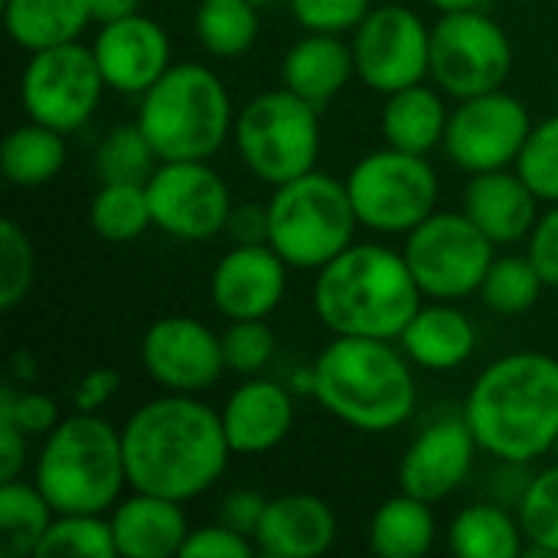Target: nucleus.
<instances>
[{"label": "nucleus", "mask_w": 558, "mask_h": 558, "mask_svg": "<svg viewBox=\"0 0 558 558\" xmlns=\"http://www.w3.org/2000/svg\"><path fill=\"white\" fill-rule=\"evenodd\" d=\"M265 497L255 494V490H232L222 507H219V523L232 526L235 533L242 536H252L255 539V530L262 523V513H265Z\"/></svg>", "instance_id": "a18cd8bd"}, {"label": "nucleus", "mask_w": 558, "mask_h": 558, "mask_svg": "<svg viewBox=\"0 0 558 558\" xmlns=\"http://www.w3.org/2000/svg\"><path fill=\"white\" fill-rule=\"evenodd\" d=\"M373 10V0H291V13L301 29L307 33H353L366 13Z\"/></svg>", "instance_id": "79ce46f5"}, {"label": "nucleus", "mask_w": 558, "mask_h": 558, "mask_svg": "<svg viewBox=\"0 0 558 558\" xmlns=\"http://www.w3.org/2000/svg\"><path fill=\"white\" fill-rule=\"evenodd\" d=\"M36 558H118L111 520L105 513H56Z\"/></svg>", "instance_id": "f704fd0d"}, {"label": "nucleus", "mask_w": 558, "mask_h": 558, "mask_svg": "<svg viewBox=\"0 0 558 558\" xmlns=\"http://www.w3.org/2000/svg\"><path fill=\"white\" fill-rule=\"evenodd\" d=\"M33 373H36V366H33V356H26V353H16L13 356V383H29L33 379Z\"/></svg>", "instance_id": "603ef678"}, {"label": "nucleus", "mask_w": 558, "mask_h": 558, "mask_svg": "<svg viewBox=\"0 0 558 558\" xmlns=\"http://www.w3.org/2000/svg\"><path fill=\"white\" fill-rule=\"evenodd\" d=\"M88 7H92V20L98 26H105V23H114V20H124L131 13H137L141 0H88Z\"/></svg>", "instance_id": "8fccbe9b"}, {"label": "nucleus", "mask_w": 558, "mask_h": 558, "mask_svg": "<svg viewBox=\"0 0 558 558\" xmlns=\"http://www.w3.org/2000/svg\"><path fill=\"white\" fill-rule=\"evenodd\" d=\"M33 484L56 513H111L128 484L121 428L98 412L62 418L33 464Z\"/></svg>", "instance_id": "39448f33"}, {"label": "nucleus", "mask_w": 558, "mask_h": 558, "mask_svg": "<svg viewBox=\"0 0 558 558\" xmlns=\"http://www.w3.org/2000/svg\"><path fill=\"white\" fill-rule=\"evenodd\" d=\"M438 523L428 500L396 494L383 500L369 520V549L379 558H422L432 553Z\"/></svg>", "instance_id": "cd10ccee"}, {"label": "nucleus", "mask_w": 558, "mask_h": 558, "mask_svg": "<svg viewBox=\"0 0 558 558\" xmlns=\"http://www.w3.org/2000/svg\"><path fill=\"white\" fill-rule=\"evenodd\" d=\"M448 546L458 558H517L526 553V536L520 517L497 504H474L451 520Z\"/></svg>", "instance_id": "c85d7f7f"}, {"label": "nucleus", "mask_w": 558, "mask_h": 558, "mask_svg": "<svg viewBox=\"0 0 558 558\" xmlns=\"http://www.w3.org/2000/svg\"><path fill=\"white\" fill-rule=\"evenodd\" d=\"M0 418L13 422L26 438H46L62 422L49 396L16 386V383H7L0 389Z\"/></svg>", "instance_id": "a19ab883"}, {"label": "nucleus", "mask_w": 558, "mask_h": 558, "mask_svg": "<svg viewBox=\"0 0 558 558\" xmlns=\"http://www.w3.org/2000/svg\"><path fill=\"white\" fill-rule=\"evenodd\" d=\"M520 526L526 536V556H558V461L523 484Z\"/></svg>", "instance_id": "e433bc0d"}, {"label": "nucleus", "mask_w": 558, "mask_h": 558, "mask_svg": "<svg viewBox=\"0 0 558 558\" xmlns=\"http://www.w3.org/2000/svg\"><path fill=\"white\" fill-rule=\"evenodd\" d=\"M539 203L543 199L530 190V183L517 173V167L513 170L507 167V170L471 173L461 209L494 245H513L530 239L539 219Z\"/></svg>", "instance_id": "4be33fe9"}, {"label": "nucleus", "mask_w": 558, "mask_h": 558, "mask_svg": "<svg viewBox=\"0 0 558 558\" xmlns=\"http://www.w3.org/2000/svg\"><path fill=\"white\" fill-rule=\"evenodd\" d=\"M481 445L464 415H448L422 428L399 461V487L418 500H448L474 471Z\"/></svg>", "instance_id": "a211bd4d"}, {"label": "nucleus", "mask_w": 558, "mask_h": 558, "mask_svg": "<svg viewBox=\"0 0 558 558\" xmlns=\"http://www.w3.org/2000/svg\"><path fill=\"white\" fill-rule=\"evenodd\" d=\"M232 137L248 173L268 186H281L307 170H317V105L284 85L248 98L235 114Z\"/></svg>", "instance_id": "6e6552de"}, {"label": "nucleus", "mask_w": 558, "mask_h": 558, "mask_svg": "<svg viewBox=\"0 0 558 558\" xmlns=\"http://www.w3.org/2000/svg\"><path fill=\"white\" fill-rule=\"evenodd\" d=\"M232 454H268L294 428V389L275 379H245L219 409Z\"/></svg>", "instance_id": "aec40b11"}, {"label": "nucleus", "mask_w": 558, "mask_h": 558, "mask_svg": "<svg viewBox=\"0 0 558 558\" xmlns=\"http://www.w3.org/2000/svg\"><path fill=\"white\" fill-rule=\"evenodd\" d=\"M288 268L268 242H235L209 275L213 307L226 320H268L288 294Z\"/></svg>", "instance_id": "f3484780"}, {"label": "nucleus", "mask_w": 558, "mask_h": 558, "mask_svg": "<svg viewBox=\"0 0 558 558\" xmlns=\"http://www.w3.org/2000/svg\"><path fill=\"white\" fill-rule=\"evenodd\" d=\"M422 298L405 255L373 242H353L314 278V314L333 337L399 340Z\"/></svg>", "instance_id": "7ed1b4c3"}, {"label": "nucleus", "mask_w": 558, "mask_h": 558, "mask_svg": "<svg viewBox=\"0 0 558 558\" xmlns=\"http://www.w3.org/2000/svg\"><path fill=\"white\" fill-rule=\"evenodd\" d=\"M353 75V46L330 33L301 36L281 59V85L317 108L337 98Z\"/></svg>", "instance_id": "393cba45"}, {"label": "nucleus", "mask_w": 558, "mask_h": 558, "mask_svg": "<svg viewBox=\"0 0 558 558\" xmlns=\"http://www.w3.org/2000/svg\"><path fill=\"white\" fill-rule=\"evenodd\" d=\"M360 226L379 235H409L438 209V173L428 154L383 147L360 157L347 173Z\"/></svg>", "instance_id": "1a4fd4ad"}, {"label": "nucleus", "mask_w": 558, "mask_h": 558, "mask_svg": "<svg viewBox=\"0 0 558 558\" xmlns=\"http://www.w3.org/2000/svg\"><path fill=\"white\" fill-rule=\"evenodd\" d=\"M26 441L29 438L13 422L0 418V481L20 477V471L26 468Z\"/></svg>", "instance_id": "09e8293b"}, {"label": "nucleus", "mask_w": 558, "mask_h": 558, "mask_svg": "<svg viewBox=\"0 0 558 558\" xmlns=\"http://www.w3.org/2000/svg\"><path fill=\"white\" fill-rule=\"evenodd\" d=\"M160 157L137 121L108 131L95 150V173L101 183H147Z\"/></svg>", "instance_id": "c9c22d12"}, {"label": "nucleus", "mask_w": 558, "mask_h": 558, "mask_svg": "<svg viewBox=\"0 0 558 558\" xmlns=\"http://www.w3.org/2000/svg\"><path fill=\"white\" fill-rule=\"evenodd\" d=\"M268 245L291 265L317 271L353 245L360 229L347 183L330 173L307 170L281 186H271Z\"/></svg>", "instance_id": "0eeeda50"}, {"label": "nucleus", "mask_w": 558, "mask_h": 558, "mask_svg": "<svg viewBox=\"0 0 558 558\" xmlns=\"http://www.w3.org/2000/svg\"><path fill=\"white\" fill-rule=\"evenodd\" d=\"M252 3H258V7H265V3H275V0H252Z\"/></svg>", "instance_id": "864d4df0"}, {"label": "nucleus", "mask_w": 558, "mask_h": 558, "mask_svg": "<svg viewBox=\"0 0 558 558\" xmlns=\"http://www.w3.org/2000/svg\"><path fill=\"white\" fill-rule=\"evenodd\" d=\"M3 23L13 46L39 52L78 43L95 20L88 0H3Z\"/></svg>", "instance_id": "bb28decb"}, {"label": "nucleus", "mask_w": 558, "mask_h": 558, "mask_svg": "<svg viewBox=\"0 0 558 558\" xmlns=\"http://www.w3.org/2000/svg\"><path fill=\"white\" fill-rule=\"evenodd\" d=\"M275 350H278V340L265 320H229L222 333L226 366L242 376L262 373L275 360Z\"/></svg>", "instance_id": "ea45409f"}, {"label": "nucleus", "mask_w": 558, "mask_h": 558, "mask_svg": "<svg viewBox=\"0 0 558 558\" xmlns=\"http://www.w3.org/2000/svg\"><path fill=\"white\" fill-rule=\"evenodd\" d=\"M412 366L396 340L333 337L311 363L314 399L337 422L366 435H386L415 412L418 383Z\"/></svg>", "instance_id": "20e7f679"}, {"label": "nucleus", "mask_w": 558, "mask_h": 558, "mask_svg": "<svg viewBox=\"0 0 558 558\" xmlns=\"http://www.w3.org/2000/svg\"><path fill=\"white\" fill-rule=\"evenodd\" d=\"M517 173L530 183V190L549 206L558 203V114L533 124L520 160Z\"/></svg>", "instance_id": "58836bf2"}, {"label": "nucleus", "mask_w": 558, "mask_h": 558, "mask_svg": "<svg viewBox=\"0 0 558 558\" xmlns=\"http://www.w3.org/2000/svg\"><path fill=\"white\" fill-rule=\"evenodd\" d=\"M513 69V43L507 29L484 10L441 13L432 26L435 85L451 98H474L504 88Z\"/></svg>", "instance_id": "9b49d317"}, {"label": "nucleus", "mask_w": 558, "mask_h": 558, "mask_svg": "<svg viewBox=\"0 0 558 558\" xmlns=\"http://www.w3.org/2000/svg\"><path fill=\"white\" fill-rule=\"evenodd\" d=\"M88 226L114 245L141 239L154 226L147 183H101L88 206Z\"/></svg>", "instance_id": "473e14b6"}, {"label": "nucleus", "mask_w": 558, "mask_h": 558, "mask_svg": "<svg viewBox=\"0 0 558 558\" xmlns=\"http://www.w3.org/2000/svg\"><path fill=\"white\" fill-rule=\"evenodd\" d=\"M137 128L160 160H209L232 137L226 82L203 62H173L137 101Z\"/></svg>", "instance_id": "423d86ee"}, {"label": "nucleus", "mask_w": 558, "mask_h": 558, "mask_svg": "<svg viewBox=\"0 0 558 558\" xmlns=\"http://www.w3.org/2000/svg\"><path fill=\"white\" fill-rule=\"evenodd\" d=\"M258 553L252 536L235 533L226 523H213V526H199L190 530L186 543H183V558H252Z\"/></svg>", "instance_id": "37998d69"}, {"label": "nucleus", "mask_w": 558, "mask_h": 558, "mask_svg": "<svg viewBox=\"0 0 558 558\" xmlns=\"http://www.w3.org/2000/svg\"><path fill=\"white\" fill-rule=\"evenodd\" d=\"M36 281V252L26 229L7 216L0 219V311H16Z\"/></svg>", "instance_id": "4c0bfd02"}, {"label": "nucleus", "mask_w": 558, "mask_h": 558, "mask_svg": "<svg viewBox=\"0 0 558 558\" xmlns=\"http://www.w3.org/2000/svg\"><path fill=\"white\" fill-rule=\"evenodd\" d=\"M526 255L543 275L546 288L558 291V203H549L546 213H539L530 239H526Z\"/></svg>", "instance_id": "c03bdc74"}, {"label": "nucleus", "mask_w": 558, "mask_h": 558, "mask_svg": "<svg viewBox=\"0 0 558 558\" xmlns=\"http://www.w3.org/2000/svg\"><path fill=\"white\" fill-rule=\"evenodd\" d=\"M121 389V376L114 369H92L75 386V405L78 412H98L105 409Z\"/></svg>", "instance_id": "49530a36"}, {"label": "nucleus", "mask_w": 558, "mask_h": 558, "mask_svg": "<svg viewBox=\"0 0 558 558\" xmlns=\"http://www.w3.org/2000/svg\"><path fill=\"white\" fill-rule=\"evenodd\" d=\"M154 229L180 242H206L226 232L232 193L209 160H160L147 180Z\"/></svg>", "instance_id": "2eb2a0df"}, {"label": "nucleus", "mask_w": 558, "mask_h": 558, "mask_svg": "<svg viewBox=\"0 0 558 558\" xmlns=\"http://www.w3.org/2000/svg\"><path fill=\"white\" fill-rule=\"evenodd\" d=\"M337 543V513L324 497L281 494L265 504L255 530L258 553L271 558H317Z\"/></svg>", "instance_id": "412c9836"}, {"label": "nucleus", "mask_w": 558, "mask_h": 558, "mask_svg": "<svg viewBox=\"0 0 558 558\" xmlns=\"http://www.w3.org/2000/svg\"><path fill=\"white\" fill-rule=\"evenodd\" d=\"M396 343L418 369L448 373L461 369L474 356L477 330L474 320L461 307H454V301H435L418 307Z\"/></svg>", "instance_id": "b1692460"}, {"label": "nucleus", "mask_w": 558, "mask_h": 558, "mask_svg": "<svg viewBox=\"0 0 558 558\" xmlns=\"http://www.w3.org/2000/svg\"><path fill=\"white\" fill-rule=\"evenodd\" d=\"M513 3H536V0H513Z\"/></svg>", "instance_id": "5fc2aeb1"}, {"label": "nucleus", "mask_w": 558, "mask_h": 558, "mask_svg": "<svg viewBox=\"0 0 558 558\" xmlns=\"http://www.w3.org/2000/svg\"><path fill=\"white\" fill-rule=\"evenodd\" d=\"M350 46L356 78L379 95H392L428 78L432 26H425V20L402 3L373 7L353 29Z\"/></svg>", "instance_id": "ddd939ff"}, {"label": "nucleus", "mask_w": 558, "mask_h": 558, "mask_svg": "<svg viewBox=\"0 0 558 558\" xmlns=\"http://www.w3.org/2000/svg\"><path fill=\"white\" fill-rule=\"evenodd\" d=\"M226 232H229L239 245L268 242V209H265V206H255V203L232 206V216H229V222H226Z\"/></svg>", "instance_id": "de8ad7c7"}, {"label": "nucleus", "mask_w": 558, "mask_h": 558, "mask_svg": "<svg viewBox=\"0 0 558 558\" xmlns=\"http://www.w3.org/2000/svg\"><path fill=\"white\" fill-rule=\"evenodd\" d=\"M418 288L432 301H464L481 291L497 245L471 222V216L435 209L405 235L402 248Z\"/></svg>", "instance_id": "9d476101"}, {"label": "nucleus", "mask_w": 558, "mask_h": 558, "mask_svg": "<svg viewBox=\"0 0 558 558\" xmlns=\"http://www.w3.org/2000/svg\"><path fill=\"white\" fill-rule=\"evenodd\" d=\"M262 7L252 0H199L193 29L199 46L219 59L245 56L262 33Z\"/></svg>", "instance_id": "2f4dec72"}, {"label": "nucleus", "mask_w": 558, "mask_h": 558, "mask_svg": "<svg viewBox=\"0 0 558 558\" xmlns=\"http://www.w3.org/2000/svg\"><path fill=\"white\" fill-rule=\"evenodd\" d=\"M553 454H556V458H558V441H556V451H553Z\"/></svg>", "instance_id": "6e6d98bb"}, {"label": "nucleus", "mask_w": 558, "mask_h": 558, "mask_svg": "<svg viewBox=\"0 0 558 558\" xmlns=\"http://www.w3.org/2000/svg\"><path fill=\"white\" fill-rule=\"evenodd\" d=\"M108 520L121 558H173L183 553V543L190 536L183 504L144 490H131V497H121L111 507Z\"/></svg>", "instance_id": "5701e85b"}, {"label": "nucleus", "mask_w": 558, "mask_h": 558, "mask_svg": "<svg viewBox=\"0 0 558 558\" xmlns=\"http://www.w3.org/2000/svg\"><path fill=\"white\" fill-rule=\"evenodd\" d=\"M141 366L167 392L199 396L213 389L226 366L222 333L186 314L157 317L141 337Z\"/></svg>", "instance_id": "dca6fc26"}, {"label": "nucleus", "mask_w": 558, "mask_h": 558, "mask_svg": "<svg viewBox=\"0 0 558 558\" xmlns=\"http://www.w3.org/2000/svg\"><path fill=\"white\" fill-rule=\"evenodd\" d=\"M108 82L92 46L65 43L29 52L20 75V105L29 121L72 134L92 121Z\"/></svg>", "instance_id": "f8f14e48"}, {"label": "nucleus", "mask_w": 558, "mask_h": 558, "mask_svg": "<svg viewBox=\"0 0 558 558\" xmlns=\"http://www.w3.org/2000/svg\"><path fill=\"white\" fill-rule=\"evenodd\" d=\"M543 291H546V281L536 271V265L530 262V255H500V258H494L477 294L487 304V311L517 317V314L533 311L539 304Z\"/></svg>", "instance_id": "72a5a7b5"}, {"label": "nucleus", "mask_w": 558, "mask_h": 558, "mask_svg": "<svg viewBox=\"0 0 558 558\" xmlns=\"http://www.w3.org/2000/svg\"><path fill=\"white\" fill-rule=\"evenodd\" d=\"M464 422L484 454L507 468H526L556 451L558 360L520 350L494 360L468 389Z\"/></svg>", "instance_id": "f03ea898"}, {"label": "nucleus", "mask_w": 558, "mask_h": 558, "mask_svg": "<svg viewBox=\"0 0 558 558\" xmlns=\"http://www.w3.org/2000/svg\"><path fill=\"white\" fill-rule=\"evenodd\" d=\"M131 490L190 504L213 490L232 458L222 415L186 392L137 405L121 425Z\"/></svg>", "instance_id": "f257e3e1"}, {"label": "nucleus", "mask_w": 558, "mask_h": 558, "mask_svg": "<svg viewBox=\"0 0 558 558\" xmlns=\"http://www.w3.org/2000/svg\"><path fill=\"white\" fill-rule=\"evenodd\" d=\"M441 13H464V10H484L487 0H428Z\"/></svg>", "instance_id": "3c124183"}, {"label": "nucleus", "mask_w": 558, "mask_h": 558, "mask_svg": "<svg viewBox=\"0 0 558 558\" xmlns=\"http://www.w3.org/2000/svg\"><path fill=\"white\" fill-rule=\"evenodd\" d=\"M92 52L98 59L108 88L137 98L173 65L167 29L157 20L144 16L141 10L124 20L98 26Z\"/></svg>", "instance_id": "6ab92c4d"}, {"label": "nucleus", "mask_w": 558, "mask_h": 558, "mask_svg": "<svg viewBox=\"0 0 558 558\" xmlns=\"http://www.w3.org/2000/svg\"><path fill=\"white\" fill-rule=\"evenodd\" d=\"M530 131V108L517 95L494 88L474 98H461L458 108H451L445 150L464 173L507 170L517 167Z\"/></svg>", "instance_id": "4468645a"}, {"label": "nucleus", "mask_w": 558, "mask_h": 558, "mask_svg": "<svg viewBox=\"0 0 558 558\" xmlns=\"http://www.w3.org/2000/svg\"><path fill=\"white\" fill-rule=\"evenodd\" d=\"M448 118L451 111L445 108L441 88L418 82V85L386 95L379 128L389 147H399L409 154H432L438 144H445Z\"/></svg>", "instance_id": "a878e982"}, {"label": "nucleus", "mask_w": 558, "mask_h": 558, "mask_svg": "<svg viewBox=\"0 0 558 558\" xmlns=\"http://www.w3.org/2000/svg\"><path fill=\"white\" fill-rule=\"evenodd\" d=\"M56 520L52 504L36 484L3 481L0 484V553L7 558H36V549Z\"/></svg>", "instance_id": "7c9ffc66"}, {"label": "nucleus", "mask_w": 558, "mask_h": 558, "mask_svg": "<svg viewBox=\"0 0 558 558\" xmlns=\"http://www.w3.org/2000/svg\"><path fill=\"white\" fill-rule=\"evenodd\" d=\"M65 160H69L65 134L39 121H26L13 128L0 147V170L13 186L49 183L62 173Z\"/></svg>", "instance_id": "c756f323"}]
</instances>
